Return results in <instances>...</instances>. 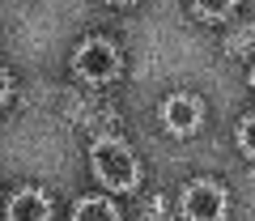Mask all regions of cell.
Wrapping results in <instances>:
<instances>
[{"instance_id": "cell-1", "label": "cell", "mask_w": 255, "mask_h": 221, "mask_svg": "<svg viewBox=\"0 0 255 221\" xmlns=\"http://www.w3.org/2000/svg\"><path fill=\"white\" fill-rule=\"evenodd\" d=\"M90 162H94V175L111 187V192H132L136 187V157L132 149L119 145V140H98L90 149Z\"/></svg>"}, {"instance_id": "cell-2", "label": "cell", "mask_w": 255, "mask_h": 221, "mask_svg": "<svg viewBox=\"0 0 255 221\" xmlns=\"http://www.w3.org/2000/svg\"><path fill=\"white\" fill-rule=\"evenodd\" d=\"M73 68L85 81H111V77L119 73V51L107 38H85V43L77 47V55H73Z\"/></svg>"}, {"instance_id": "cell-3", "label": "cell", "mask_w": 255, "mask_h": 221, "mask_svg": "<svg viewBox=\"0 0 255 221\" xmlns=\"http://www.w3.org/2000/svg\"><path fill=\"white\" fill-rule=\"evenodd\" d=\"M226 192L217 183H191L183 192V217H196V221H213L226 213Z\"/></svg>"}, {"instance_id": "cell-4", "label": "cell", "mask_w": 255, "mask_h": 221, "mask_svg": "<svg viewBox=\"0 0 255 221\" xmlns=\"http://www.w3.org/2000/svg\"><path fill=\"white\" fill-rule=\"evenodd\" d=\"M162 123L174 132V136H191V132L200 128V102L187 98V94H174V98H166V107H162Z\"/></svg>"}, {"instance_id": "cell-5", "label": "cell", "mask_w": 255, "mask_h": 221, "mask_svg": "<svg viewBox=\"0 0 255 221\" xmlns=\"http://www.w3.org/2000/svg\"><path fill=\"white\" fill-rule=\"evenodd\" d=\"M9 217H51V204H47L43 192H17L9 200Z\"/></svg>"}, {"instance_id": "cell-6", "label": "cell", "mask_w": 255, "mask_h": 221, "mask_svg": "<svg viewBox=\"0 0 255 221\" xmlns=\"http://www.w3.org/2000/svg\"><path fill=\"white\" fill-rule=\"evenodd\" d=\"M234 4H238V0H191L196 17H204V21H221V17H230V13H234Z\"/></svg>"}, {"instance_id": "cell-7", "label": "cell", "mask_w": 255, "mask_h": 221, "mask_svg": "<svg viewBox=\"0 0 255 221\" xmlns=\"http://www.w3.org/2000/svg\"><path fill=\"white\" fill-rule=\"evenodd\" d=\"M77 217H119V209L111 200H102V196H85V200H77Z\"/></svg>"}, {"instance_id": "cell-8", "label": "cell", "mask_w": 255, "mask_h": 221, "mask_svg": "<svg viewBox=\"0 0 255 221\" xmlns=\"http://www.w3.org/2000/svg\"><path fill=\"white\" fill-rule=\"evenodd\" d=\"M238 145H243L247 157H255V115H247L243 128H238Z\"/></svg>"}, {"instance_id": "cell-9", "label": "cell", "mask_w": 255, "mask_h": 221, "mask_svg": "<svg viewBox=\"0 0 255 221\" xmlns=\"http://www.w3.org/2000/svg\"><path fill=\"white\" fill-rule=\"evenodd\" d=\"M4 102H9V77L0 73V107H4Z\"/></svg>"}, {"instance_id": "cell-10", "label": "cell", "mask_w": 255, "mask_h": 221, "mask_svg": "<svg viewBox=\"0 0 255 221\" xmlns=\"http://www.w3.org/2000/svg\"><path fill=\"white\" fill-rule=\"evenodd\" d=\"M115 4H132V0H115Z\"/></svg>"}, {"instance_id": "cell-11", "label": "cell", "mask_w": 255, "mask_h": 221, "mask_svg": "<svg viewBox=\"0 0 255 221\" xmlns=\"http://www.w3.org/2000/svg\"><path fill=\"white\" fill-rule=\"evenodd\" d=\"M251 81H255V73H251Z\"/></svg>"}]
</instances>
